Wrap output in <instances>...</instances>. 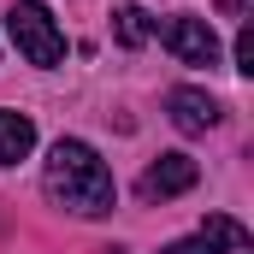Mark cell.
<instances>
[{"label": "cell", "instance_id": "6da1fadb", "mask_svg": "<svg viewBox=\"0 0 254 254\" xmlns=\"http://www.w3.org/2000/svg\"><path fill=\"white\" fill-rule=\"evenodd\" d=\"M42 184H48V195H54L60 207L83 213V219H101V213H113V201H119L107 160H101L89 142H77V136H60V142H54Z\"/></svg>", "mask_w": 254, "mask_h": 254}, {"label": "cell", "instance_id": "7a4b0ae2", "mask_svg": "<svg viewBox=\"0 0 254 254\" xmlns=\"http://www.w3.org/2000/svg\"><path fill=\"white\" fill-rule=\"evenodd\" d=\"M6 30H12L18 54H24L30 65H60L65 60V36H60L54 12H48L42 0H18V6L6 12Z\"/></svg>", "mask_w": 254, "mask_h": 254}, {"label": "cell", "instance_id": "3957f363", "mask_svg": "<svg viewBox=\"0 0 254 254\" xmlns=\"http://www.w3.org/2000/svg\"><path fill=\"white\" fill-rule=\"evenodd\" d=\"M154 30H160V42H166L184 65H219V36H213L207 18L178 12V18H166V24H154Z\"/></svg>", "mask_w": 254, "mask_h": 254}, {"label": "cell", "instance_id": "277c9868", "mask_svg": "<svg viewBox=\"0 0 254 254\" xmlns=\"http://www.w3.org/2000/svg\"><path fill=\"white\" fill-rule=\"evenodd\" d=\"M160 254H254V237L231 219V213H207V225L184 237V243H166Z\"/></svg>", "mask_w": 254, "mask_h": 254}, {"label": "cell", "instance_id": "5b68a950", "mask_svg": "<svg viewBox=\"0 0 254 254\" xmlns=\"http://www.w3.org/2000/svg\"><path fill=\"white\" fill-rule=\"evenodd\" d=\"M195 178H201V166H195L190 154H160L148 172H142V201H172V195H190Z\"/></svg>", "mask_w": 254, "mask_h": 254}, {"label": "cell", "instance_id": "8992f818", "mask_svg": "<svg viewBox=\"0 0 254 254\" xmlns=\"http://www.w3.org/2000/svg\"><path fill=\"white\" fill-rule=\"evenodd\" d=\"M166 113H172V125L184 130V136H207V130L219 125V101L207 89H172L166 95Z\"/></svg>", "mask_w": 254, "mask_h": 254}, {"label": "cell", "instance_id": "52a82bcc", "mask_svg": "<svg viewBox=\"0 0 254 254\" xmlns=\"http://www.w3.org/2000/svg\"><path fill=\"white\" fill-rule=\"evenodd\" d=\"M36 148V125L24 113H0V166H18Z\"/></svg>", "mask_w": 254, "mask_h": 254}, {"label": "cell", "instance_id": "ba28073f", "mask_svg": "<svg viewBox=\"0 0 254 254\" xmlns=\"http://www.w3.org/2000/svg\"><path fill=\"white\" fill-rule=\"evenodd\" d=\"M113 36H119L125 48H142V42L154 36V18H148L142 6H119V12H113Z\"/></svg>", "mask_w": 254, "mask_h": 254}, {"label": "cell", "instance_id": "9c48e42d", "mask_svg": "<svg viewBox=\"0 0 254 254\" xmlns=\"http://www.w3.org/2000/svg\"><path fill=\"white\" fill-rule=\"evenodd\" d=\"M237 71H243V77H254V24H243V30H237Z\"/></svg>", "mask_w": 254, "mask_h": 254}]
</instances>
